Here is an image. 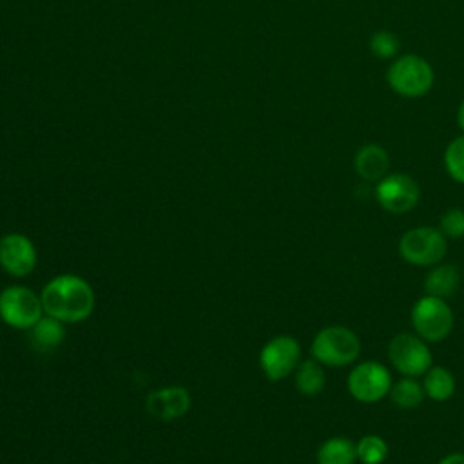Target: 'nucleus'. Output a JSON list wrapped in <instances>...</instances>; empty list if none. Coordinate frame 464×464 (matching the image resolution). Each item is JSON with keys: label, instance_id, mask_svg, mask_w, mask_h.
Returning <instances> with one entry per match:
<instances>
[{"label": "nucleus", "instance_id": "obj_16", "mask_svg": "<svg viewBox=\"0 0 464 464\" xmlns=\"http://www.w3.org/2000/svg\"><path fill=\"white\" fill-rule=\"evenodd\" d=\"M29 330H31L33 343L42 350H49V348L58 346L62 343L63 335H65L62 321H58L51 315L40 317Z\"/></svg>", "mask_w": 464, "mask_h": 464}, {"label": "nucleus", "instance_id": "obj_5", "mask_svg": "<svg viewBox=\"0 0 464 464\" xmlns=\"http://www.w3.org/2000/svg\"><path fill=\"white\" fill-rule=\"evenodd\" d=\"M411 323L422 339L442 341L451 332L453 314L444 299L426 295L413 304Z\"/></svg>", "mask_w": 464, "mask_h": 464}, {"label": "nucleus", "instance_id": "obj_6", "mask_svg": "<svg viewBox=\"0 0 464 464\" xmlns=\"http://www.w3.org/2000/svg\"><path fill=\"white\" fill-rule=\"evenodd\" d=\"M42 312V299L29 288L9 286L0 294V317L13 328H31Z\"/></svg>", "mask_w": 464, "mask_h": 464}, {"label": "nucleus", "instance_id": "obj_22", "mask_svg": "<svg viewBox=\"0 0 464 464\" xmlns=\"http://www.w3.org/2000/svg\"><path fill=\"white\" fill-rule=\"evenodd\" d=\"M388 455L386 442L377 435H366L357 444V459L364 464H381Z\"/></svg>", "mask_w": 464, "mask_h": 464}, {"label": "nucleus", "instance_id": "obj_12", "mask_svg": "<svg viewBox=\"0 0 464 464\" xmlns=\"http://www.w3.org/2000/svg\"><path fill=\"white\" fill-rule=\"evenodd\" d=\"M188 408H190V395L181 386L161 388L147 397L149 413L163 420L183 417L188 411Z\"/></svg>", "mask_w": 464, "mask_h": 464}, {"label": "nucleus", "instance_id": "obj_17", "mask_svg": "<svg viewBox=\"0 0 464 464\" xmlns=\"http://www.w3.org/2000/svg\"><path fill=\"white\" fill-rule=\"evenodd\" d=\"M424 390L433 401H446L453 395L455 390L453 375L442 366H430L424 377Z\"/></svg>", "mask_w": 464, "mask_h": 464}, {"label": "nucleus", "instance_id": "obj_25", "mask_svg": "<svg viewBox=\"0 0 464 464\" xmlns=\"http://www.w3.org/2000/svg\"><path fill=\"white\" fill-rule=\"evenodd\" d=\"M457 125H459V129L464 132V100L460 102V105H459V109H457Z\"/></svg>", "mask_w": 464, "mask_h": 464}, {"label": "nucleus", "instance_id": "obj_3", "mask_svg": "<svg viewBox=\"0 0 464 464\" xmlns=\"http://www.w3.org/2000/svg\"><path fill=\"white\" fill-rule=\"evenodd\" d=\"M359 352V337L344 326H326L312 343V355L328 366H344L355 361Z\"/></svg>", "mask_w": 464, "mask_h": 464}, {"label": "nucleus", "instance_id": "obj_15", "mask_svg": "<svg viewBox=\"0 0 464 464\" xmlns=\"http://www.w3.org/2000/svg\"><path fill=\"white\" fill-rule=\"evenodd\" d=\"M357 459V446L350 439L334 437L317 450V464H353Z\"/></svg>", "mask_w": 464, "mask_h": 464}, {"label": "nucleus", "instance_id": "obj_2", "mask_svg": "<svg viewBox=\"0 0 464 464\" xmlns=\"http://www.w3.org/2000/svg\"><path fill=\"white\" fill-rule=\"evenodd\" d=\"M386 82L402 98H420L431 91L435 72L426 58L406 53L393 58L386 71Z\"/></svg>", "mask_w": 464, "mask_h": 464}, {"label": "nucleus", "instance_id": "obj_9", "mask_svg": "<svg viewBox=\"0 0 464 464\" xmlns=\"http://www.w3.org/2000/svg\"><path fill=\"white\" fill-rule=\"evenodd\" d=\"M388 355L392 364L404 375L415 377L430 370L431 353L428 346L411 334H399L392 339Z\"/></svg>", "mask_w": 464, "mask_h": 464}, {"label": "nucleus", "instance_id": "obj_4", "mask_svg": "<svg viewBox=\"0 0 464 464\" xmlns=\"http://www.w3.org/2000/svg\"><path fill=\"white\" fill-rule=\"evenodd\" d=\"M446 237L440 230L431 227H419L408 230L399 243V254L413 265H435L446 254Z\"/></svg>", "mask_w": 464, "mask_h": 464}, {"label": "nucleus", "instance_id": "obj_13", "mask_svg": "<svg viewBox=\"0 0 464 464\" xmlns=\"http://www.w3.org/2000/svg\"><path fill=\"white\" fill-rule=\"evenodd\" d=\"M355 172L366 181H379L386 176L390 169V156L384 147L377 143H368L361 147L353 160Z\"/></svg>", "mask_w": 464, "mask_h": 464}, {"label": "nucleus", "instance_id": "obj_14", "mask_svg": "<svg viewBox=\"0 0 464 464\" xmlns=\"http://www.w3.org/2000/svg\"><path fill=\"white\" fill-rule=\"evenodd\" d=\"M460 283V276L459 270L453 265H442L433 268L426 279H424V288L428 292V295H435V297H450L451 294H455V290L459 288Z\"/></svg>", "mask_w": 464, "mask_h": 464}, {"label": "nucleus", "instance_id": "obj_20", "mask_svg": "<svg viewBox=\"0 0 464 464\" xmlns=\"http://www.w3.org/2000/svg\"><path fill=\"white\" fill-rule=\"evenodd\" d=\"M444 167L455 181L464 183V132L448 143L444 152Z\"/></svg>", "mask_w": 464, "mask_h": 464}, {"label": "nucleus", "instance_id": "obj_21", "mask_svg": "<svg viewBox=\"0 0 464 464\" xmlns=\"http://www.w3.org/2000/svg\"><path fill=\"white\" fill-rule=\"evenodd\" d=\"M399 45L401 44L397 34L388 29H379L370 38V51L375 58H381V60L395 58L399 53Z\"/></svg>", "mask_w": 464, "mask_h": 464}, {"label": "nucleus", "instance_id": "obj_23", "mask_svg": "<svg viewBox=\"0 0 464 464\" xmlns=\"http://www.w3.org/2000/svg\"><path fill=\"white\" fill-rule=\"evenodd\" d=\"M440 230L448 237H462L464 236V210L450 208L440 218Z\"/></svg>", "mask_w": 464, "mask_h": 464}, {"label": "nucleus", "instance_id": "obj_19", "mask_svg": "<svg viewBox=\"0 0 464 464\" xmlns=\"http://www.w3.org/2000/svg\"><path fill=\"white\" fill-rule=\"evenodd\" d=\"M390 392H392V401L401 408H415L417 404L422 402V397H424L420 384L413 379L399 381L397 384H393V388H390Z\"/></svg>", "mask_w": 464, "mask_h": 464}, {"label": "nucleus", "instance_id": "obj_1", "mask_svg": "<svg viewBox=\"0 0 464 464\" xmlns=\"http://www.w3.org/2000/svg\"><path fill=\"white\" fill-rule=\"evenodd\" d=\"M44 312L58 321H82L94 308V294L87 281L78 276H58L49 281L40 295Z\"/></svg>", "mask_w": 464, "mask_h": 464}, {"label": "nucleus", "instance_id": "obj_18", "mask_svg": "<svg viewBox=\"0 0 464 464\" xmlns=\"http://www.w3.org/2000/svg\"><path fill=\"white\" fill-rule=\"evenodd\" d=\"M295 384L301 393L315 395L324 386V373L315 361H304V362H301V366L297 370Z\"/></svg>", "mask_w": 464, "mask_h": 464}, {"label": "nucleus", "instance_id": "obj_11", "mask_svg": "<svg viewBox=\"0 0 464 464\" xmlns=\"http://www.w3.org/2000/svg\"><path fill=\"white\" fill-rule=\"evenodd\" d=\"M0 265L13 276H27L36 265L33 243L22 234H9L0 241Z\"/></svg>", "mask_w": 464, "mask_h": 464}, {"label": "nucleus", "instance_id": "obj_8", "mask_svg": "<svg viewBox=\"0 0 464 464\" xmlns=\"http://www.w3.org/2000/svg\"><path fill=\"white\" fill-rule=\"evenodd\" d=\"M392 388V377L386 366L366 361L355 366L348 375V390L361 402H375Z\"/></svg>", "mask_w": 464, "mask_h": 464}, {"label": "nucleus", "instance_id": "obj_7", "mask_svg": "<svg viewBox=\"0 0 464 464\" xmlns=\"http://www.w3.org/2000/svg\"><path fill=\"white\" fill-rule=\"evenodd\" d=\"M375 198L384 210L402 214L417 205L420 198V188L410 174L393 172L379 179L375 187Z\"/></svg>", "mask_w": 464, "mask_h": 464}, {"label": "nucleus", "instance_id": "obj_24", "mask_svg": "<svg viewBox=\"0 0 464 464\" xmlns=\"http://www.w3.org/2000/svg\"><path fill=\"white\" fill-rule=\"evenodd\" d=\"M439 464H464V453H451L444 457Z\"/></svg>", "mask_w": 464, "mask_h": 464}, {"label": "nucleus", "instance_id": "obj_10", "mask_svg": "<svg viewBox=\"0 0 464 464\" xmlns=\"http://www.w3.org/2000/svg\"><path fill=\"white\" fill-rule=\"evenodd\" d=\"M299 355H301V348L294 337L277 335L263 346L259 362L265 375L270 381H279L295 368Z\"/></svg>", "mask_w": 464, "mask_h": 464}]
</instances>
